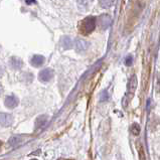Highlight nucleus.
<instances>
[{
	"mask_svg": "<svg viewBox=\"0 0 160 160\" xmlns=\"http://www.w3.org/2000/svg\"><path fill=\"white\" fill-rule=\"evenodd\" d=\"M18 105V99L14 96H8L5 99V106L9 109H13L15 108Z\"/></svg>",
	"mask_w": 160,
	"mask_h": 160,
	"instance_id": "7",
	"label": "nucleus"
},
{
	"mask_svg": "<svg viewBox=\"0 0 160 160\" xmlns=\"http://www.w3.org/2000/svg\"><path fill=\"white\" fill-rule=\"evenodd\" d=\"M114 2H115V0H99L100 6L103 8H110L114 5Z\"/></svg>",
	"mask_w": 160,
	"mask_h": 160,
	"instance_id": "10",
	"label": "nucleus"
},
{
	"mask_svg": "<svg viewBox=\"0 0 160 160\" xmlns=\"http://www.w3.org/2000/svg\"><path fill=\"white\" fill-rule=\"evenodd\" d=\"M53 77V71L51 70V68H45V70H42L39 72V80L42 82H48L52 79Z\"/></svg>",
	"mask_w": 160,
	"mask_h": 160,
	"instance_id": "4",
	"label": "nucleus"
},
{
	"mask_svg": "<svg viewBox=\"0 0 160 160\" xmlns=\"http://www.w3.org/2000/svg\"><path fill=\"white\" fill-rule=\"evenodd\" d=\"M125 65L126 66H131L132 65V57H128L125 59Z\"/></svg>",
	"mask_w": 160,
	"mask_h": 160,
	"instance_id": "16",
	"label": "nucleus"
},
{
	"mask_svg": "<svg viewBox=\"0 0 160 160\" xmlns=\"http://www.w3.org/2000/svg\"><path fill=\"white\" fill-rule=\"evenodd\" d=\"M44 58L42 57V56H33L32 57V58H31V61H30V62H31V65H32L33 67H36V68H38V67H40V66H42L43 63H44Z\"/></svg>",
	"mask_w": 160,
	"mask_h": 160,
	"instance_id": "8",
	"label": "nucleus"
},
{
	"mask_svg": "<svg viewBox=\"0 0 160 160\" xmlns=\"http://www.w3.org/2000/svg\"><path fill=\"white\" fill-rule=\"evenodd\" d=\"M75 48H76V51L78 52H85V51L88 49L89 42H86L85 39L78 38V39H76V42H75Z\"/></svg>",
	"mask_w": 160,
	"mask_h": 160,
	"instance_id": "3",
	"label": "nucleus"
},
{
	"mask_svg": "<svg viewBox=\"0 0 160 160\" xmlns=\"http://www.w3.org/2000/svg\"><path fill=\"white\" fill-rule=\"evenodd\" d=\"M112 23V18L109 14H102L98 18V24L100 28L103 30H106Z\"/></svg>",
	"mask_w": 160,
	"mask_h": 160,
	"instance_id": "2",
	"label": "nucleus"
},
{
	"mask_svg": "<svg viewBox=\"0 0 160 160\" xmlns=\"http://www.w3.org/2000/svg\"><path fill=\"white\" fill-rule=\"evenodd\" d=\"M62 45L65 48L68 49V48H71L72 47V39L70 38H63L62 40Z\"/></svg>",
	"mask_w": 160,
	"mask_h": 160,
	"instance_id": "12",
	"label": "nucleus"
},
{
	"mask_svg": "<svg viewBox=\"0 0 160 160\" xmlns=\"http://www.w3.org/2000/svg\"><path fill=\"white\" fill-rule=\"evenodd\" d=\"M1 146H2V142L0 141V148H1Z\"/></svg>",
	"mask_w": 160,
	"mask_h": 160,
	"instance_id": "18",
	"label": "nucleus"
},
{
	"mask_svg": "<svg viewBox=\"0 0 160 160\" xmlns=\"http://www.w3.org/2000/svg\"><path fill=\"white\" fill-rule=\"evenodd\" d=\"M1 92H2V88L0 87V94H1Z\"/></svg>",
	"mask_w": 160,
	"mask_h": 160,
	"instance_id": "17",
	"label": "nucleus"
},
{
	"mask_svg": "<svg viewBox=\"0 0 160 160\" xmlns=\"http://www.w3.org/2000/svg\"><path fill=\"white\" fill-rule=\"evenodd\" d=\"M136 88H137V79H136V76H132L130 81H129V84H128V94L130 95V98H132V96L134 95Z\"/></svg>",
	"mask_w": 160,
	"mask_h": 160,
	"instance_id": "6",
	"label": "nucleus"
},
{
	"mask_svg": "<svg viewBox=\"0 0 160 160\" xmlns=\"http://www.w3.org/2000/svg\"><path fill=\"white\" fill-rule=\"evenodd\" d=\"M131 132L134 135H138L140 133V126L137 124V123H134V124L131 126Z\"/></svg>",
	"mask_w": 160,
	"mask_h": 160,
	"instance_id": "14",
	"label": "nucleus"
},
{
	"mask_svg": "<svg viewBox=\"0 0 160 160\" xmlns=\"http://www.w3.org/2000/svg\"><path fill=\"white\" fill-rule=\"evenodd\" d=\"M47 123V116H39L35 121V129H40Z\"/></svg>",
	"mask_w": 160,
	"mask_h": 160,
	"instance_id": "9",
	"label": "nucleus"
},
{
	"mask_svg": "<svg viewBox=\"0 0 160 160\" xmlns=\"http://www.w3.org/2000/svg\"><path fill=\"white\" fill-rule=\"evenodd\" d=\"M13 117L6 113H0V125L8 127L12 124Z\"/></svg>",
	"mask_w": 160,
	"mask_h": 160,
	"instance_id": "5",
	"label": "nucleus"
},
{
	"mask_svg": "<svg viewBox=\"0 0 160 160\" xmlns=\"http://www.w3.org/2000/svg\"><path fill=\"white\" fill-rule=\"evenodd\" d=\"M96 22H97V18L94 16H88L84 18L79 24L80 32L84 35L92 33L96 27Z\"/></svg>",
	"mask_w": 160,
	"mask_h": 160,
	"instance_id": "1",
	"label": "nucleus"
},
{
	"mask_svg": "<svg viewBox=\"0 0 160 160\" xmlns=\"http://www.w3.org/2000/svg\"><path fill=\"white\" fill-rule=\"evenodd\" d=\"M19 142H20V137L15 136V137H12V138L9 139V144L12 146H16Z\"/></svg>",
	"mask_w": 160,
	"mask_h": 160,
	"instance_id": "15",
	"label": "nucleus"
},
{
	"mask_svg": "<svg viewBox=\"0 0 160 160\" xmlns=\"http://www.w3.org/2000/svg\"><path fill=\"white\" fill-rule=\"evenodd\" d=\"M77 2L78 4H79V6L81 8H88L90 5H91V3L93 2V0H77Z\"/></svg>",
	"mask_w": 160,
	"mask_h": 160,
	"instance_id": "13",
	"label": "nucleus"
},
{
	"mask_svg": "<svg viewBox=\"0 0 160 160\" xmlns=\"http://www.w3.org/2000/svg\"><path fill=\"white\" fill-rule=\"evenodd\" d=\"M10 65L13 68H15V70H17V68H20L21 66H22V62L20 61L19 58H12L11 61H10Z\"/></svg>",
	"mask_w": 160,
	"mask_h": 160,
	"instance_id": "11",
	"label": "nucleus"
},
{
	"mask_svg": "<svg viewBox=\"0 0 160 160\" xmlns=\"http://www.w3.org/2000/svg\"><path fill=\"white\" fill-rule=\"evenodd\" d=\"M58 160H66V159H58Z\"/></svg>",
	"mask_w": 160,
	"mask_h": 160,
	"instance_id": "19",
	"label": "nucleus"
}]
</instances>
